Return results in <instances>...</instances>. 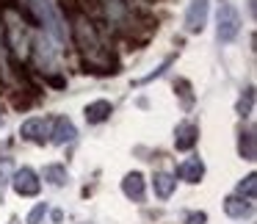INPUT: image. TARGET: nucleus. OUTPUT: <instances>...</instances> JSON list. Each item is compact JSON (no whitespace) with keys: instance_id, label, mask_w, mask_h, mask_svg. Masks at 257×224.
I'll use <instances>...</instances> for the list:
<instances>
[{"instance_id":"obj_20","label":"nucleus","mask_w":257,"mask_h":224,"mask_svg":"<svg viewBox=\"0 0 257 224\" xmlns=\"http://www.w3.org/2000/svg\"><path fill=\"white\" fill-rule=\"evenodd\" d=\"M207 221V216H205V213H191V216H188V221H185V224H205Z\"/></svg>"},{"instance_id":"obj_15","label":"nucleus","mask_w":257,"mask_h":224,"mask_svg":"<svg viewBox=\"0 0 257 224\" xmlns=\"http://www.w3.org/2000/svg\"><path fill=\"white\" fill-rule=\"evenodd\" d=\"M254 191H257V177H254V174H246V177L238 183V191H235V194L251 202V199H254Z\"/></svg>"},{"instance_id":"obj_11","label":"nucleus","mask_w":257,"mask_h":224,"mask_svg":"<svg viewBox=\"0 0 257 224\" xmlns=\"http://www.w3.org/2000/svg\"><path fill=\"white\" fill-rule=\"evenodd\" d=\"M122 191H124V196L141 202V199H144V177H141L139 172H130L127 177L122 180Z\"/></svg>"},{"instance_id":"obj_18","label":"nucleus","mask_w":257,"mask_h":224,"mask_svg":"<svg viewBox=\"0 0 257 224\" xmlns=\"http://www.w3.org/2000/svg\"><path fill=\"white\" fill-rule=\"evenodd\" d=\"M45 213H47V205H45V202H39V205L28 213V224H39L42 218H45Z\"/></svg>"},{"instance_id":"obj_5","label":"nucleus","mask_w":257,"mask_h":224,"mask_svg":"<svg viewBox=\"0 0 257 224\" xmlns=\"http://www.w3.org/2000/svg\"><path fill=\"white\" fill-rule=\"evenodd\" d=\"M207 12H210V0H191L188 14H185V28L191 34H199L207 23Z\"/></svg>"},{"instance_id":"obj_3","label":"nucleus","mask_w":257,"mask_h":224,"mask_svg":"<svg viewBox=\"0 0 257 224\" xmlns=\"http://www.w3.org/2000/svg\"><path fill=\"white\" fill-rule=\"evenodd\" d=\"M12 185H14V191H17L20 196H36V194H39V188H42V180H39V174H36L34 169L23 166V169L14 172Z\"/></svg>"},{"instance_id":"obj_21","label":"nucleus","mask_w":257,"mask_h":224,"mask_svg":"<svg viewBox=\"0 0 257 224\" xmlns=\"http://www.w3.org/2000/svg\"><path fill=\"white\" fill-rule=\"evenodd\" d=\"M9 224H20V221H17V218H12V221H9Z\"/></svg>"},{"instance_id":"obj_13","label":"nucleus","mask_w":257,"mask_h":224,"mask_svg":"<svg viewBox=\"0 0 257 224\" xmlns=\"http://www.w3.org/2000/svg\"><path fill=\"white\" fill-rule=\"evenodd\" d=\"M238 152H240V158H243V161H254L257 150H254V133H251V130H240Z\"/></svg>"},{"instance_id":"obj_16","label":"nucleus","mask_w":257,"mask_h":224,"mask_svg":"<svg viewBox=\"0 0 257 224\" xmlns=\"http://www.w3.org/2000/svg\"><path fill=\"white\" fill-rule=\"evenodd\" d=\"M174 91L180 94V100H183V105H185V108H191V105H194V94H191V83H188L185 78H177V80H174Z\"/></svg>"},{"instance_id":"obj_1","label":"nucleus","mask_w":257,"mask_h":224,"mask_svg":"<svg viewBox=\"0 0 257 224\" xmlns=\"http://www.w3.org/2000/svg\"><path fill=\"white\" fill-rule=\"evenodd\" d=\"M28 6L36 12L34 17H36V23H39V28H47L58 42H67L69 34H67V28H64V20H61V14H58L53 0H31Z\"/></svg>"},{"instance_id":"obj_17","label":"nucleus","mask_w":257,"mask_h":224,"mask_svg":"<svg viewBox=\"0 0 257 224\" xmlns=\"http://www.w3.org/2000/svg\"><path fill=\"white\" fill-rule=\"evenodd\" d=\"M251 102H254V89H246V94L238 102V114L240 117H251Z\"/></svg>"},{"instance_id":"obj_9","label":"nucleus","mask_w":257,"mask_h":224,"mask_svg":"<svg viewBox=\"0 0 257 224\" xmlns=\"http://www.w3.org/2000/svg\"><path fill=\"white\" fill-rule=\"evenodd\" d=\"M113 114V105L108 100H94L86 105V122L89 125H102Z\"/></svg>"},{"instance_id":"obj_2","label":"nucleus","mask_w":257,"mask_h":224,"mask_svg":"<svg viewBox=\"0 0 257 224\" xmlns=\"http://www.w3.org/2000/svg\"><path fill=\"white\" fill-rule=\"evenodd\" d=\"M240 34V17L229 3H221L218 9V39L221 42H232Z\"/></svg>"},{"instance_id":"obj_8","label":"nucleus","mask_w":257,"mask_h":224,"mask_svg":"<svg viewBox=\"0 0 257 224\" xmlns=\"http://www.w3.org/2000/svg\"><path fill=\"white\" fill-rule=\"evenodd\" d=\"M202 174H205V163H202L199 158H188V161H183L177 166V174H174V177L185 180V183H199Z\"/></svg>"},{"instance_id":"obj_6","label":"nucleus","mask_w":257,"mask_h":224,"mask_svg":"<svg viewBox=\"0 0 257 224\" xmlns=\"http://www.w3.org/2000/svg\"><path fill=\"white\" fill-rule=\"evenodd\" d=\"M75 136H78V130H75V125L69 122L67 117L50 119V139L56 141V144H67V141H75Z\"/></svg>"},{"instance_id":"obj_14","label":"nucleus","mask_w":257,"mask_h":224,"mask_svg":"<svg viewBox=\"0 0 257 224\" xmlns=\"http://www.w3.org/2000/svg\"><path fill=\"white\" fill-rule=\"evenodd\" d=\"M45 180H50L53 185H64L69 180L67 166H61V163H50V166H45Z\"/></svg>"},{"instance_id":"obj_10","label":"nucleus","mask_w":257,"mask_h":224,"mask_svg":"<svg viewBox=\"0 0 257 224\" xmlns=\"http://www.w3.org/2000/svg\"><path fill=\"white\" fill-rule=\"evenodd\" d=\"M224 210H227V216H232V218H246L251 213V202L243 199V196H238V194H232V196L224 199Z\"/></svg>"},{"instance_id":"obj_19","label":"nucleus","mask_w":257,"mask_h":224,"mask_svg":"<svg viewBox=\"0 0 257 224\" xmlns=\"http://www.w3.org/2000/svg\"><path fill=\"white\" fill-rule=\"evenodd\" d=\"M47 83H50V86H56V89H64V86H67V80H64V78H58V75H47Z\"/></svg>"},{"instance_id":"obj_4","label":"nucleus","mask_w":257,"mask_h":224,"mask_svg":"<svg viewBox=\"0 0 257 224\" xmlns=\"http://www.w3.org/2000/svg\"><path fill=\"white\" fill-rule=\"evenodd\" d=\"M20 136H23L25 141H34V144H45L47 139H50V119H28V122H23V128H20Z\"/></svg>"},{"instance_id":"obj_7","label":"nucleus","mask_w":257,"mask_h":224,"mask_svg":"<svg viewBox=\"0 0 257 224\" xmlns=\"http://www.w3.org/2000/svg\"><path fill=\"white\" fill-rule=\"evenodd\" d=\"M196 139H199V128H196L194 122H183V125H177V133H174V147H177L180 152L194 150Z\"/></svg>"},{"instance_id":"obj_12","label":"nucleus","mask_w":257,"mask_h":224,"mask_svg":"<svg viewBox=\"0 0 257 224\" xmlns=\"http://www.w3.org/2000/svg\"><path fill=\"white\" fill-rule=\"evenodd\" d=\"M174 185H177V177H174V174L158 172L155 177H152V188H155V196H161V199H169V196L174 194Z\"/></svg>"}]
</instances>
